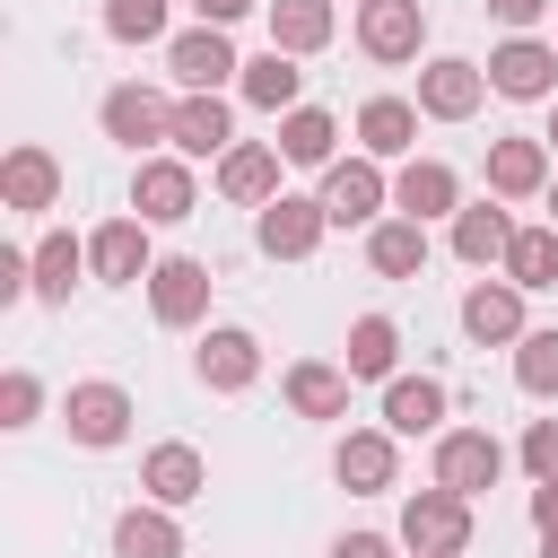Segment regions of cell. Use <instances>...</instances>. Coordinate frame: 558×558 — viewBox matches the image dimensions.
I'll return each instance as SVG.
<instances>
[{
    "label": "cell",
    "instance_id": "obj_1",
    "mask_svg": "<svg viewBox=\"0 0 558 558\" xmlns=\"http://www.w3.org/2000/svg\"><path fill=\"white\" fill-rule=\"evenodd\" d=\"M96 122H105V140H113V148H131V157H157V148H174V96H166V87H148V78H122V87H105Z\"/></svg>",
    "mask_w": 558,
    "mask_h": 558
},
{
    "label": "cell",
    "instance_id": "obj_2",
    "mask_svg": "<svg viewBox=\"0 0 558 558\" xmlns=\"http://www.w3.org/2000/svg\"><path fill=\"white\" fill-rule=\"evenodd\" d=\"M401 549L410 558H462L471 549V497H453V488H410L401 497Z\"/></svg>",
    "mask_w": 558,
    "mask_h": 558
},
{
    "label": "cell",
    "instance_id": "obj_3",
    "mask_svg": "<svg viewBox=\"0 0 558 558\" xmlns=\"http://www.w3.org/2000/svg\"><path fill=\"white\" fill-rule=\"evenodd\" d=\"M166 78H174V96H218L227 78H244V52L227 26H183L166 44Z\"/></svg>",
    "mask_w": 558,
    "mask_h": 558
},
{
    "label": "cell",
    "instance_id": "obj_4",
    "mask_svg": "<svg viewBox=\"0 0 558 558\" xmlns=\"http://www.w3.org/2000/svg\"><path fill=\"white\" fill-rule=\"evenodd\" d=\"M192 209H201V174H192V157L157 148V157L131 166V218H148V227H183Z\"/></svg>",
    "mask_w": 558,
    "mask_h": 558
},
{
    "label": "cell",
    "instance_id": "obj_5",
    "mask_svg": "<svg viewBox=\"0 0 558 558\" xmlns=\"http://www.w3.org/2000/svg\"><path fill=\"white\" fill-rule=\"evenodd\" d=\"M131 418H140V401H131L122 384H105V375H87V384L61 392V427H70V445H87V453H113V445L131 436Z\"/></svg>",
    "mask_w": 558,
    "mask_h": 558
},
{
    "label": "cell",
    "instance_id": "obj_6",
    "mask_svg": "<svg viewBox=\"0 0 558 558\" xmlns=\"http://www.w3.org/2000/svg\"><path fill=\"white\" fill-rule=\"evenodd\" d=\"M488 192L514 209V201H549V183H558V157H549V140L541 131H506V140H488Z\"/></svg>",
    "mask_w": 558,
    "mask_h": 558
},
{
    "label": "cell",
    "instance_id": "obj_7",
    "mask_svg": "<svg viewBox=\"0 0 558 558\" xmlns=\"http://www.w3.org/2000/svg\"><path fill=\"white\" fill-rule=\"evenodd\" d=\"M157 262H166V253L148 244V218H131V209L87 235V279H96V288H148Z\"/></svg>",
    "mask_w": 558,
    "mask_h": 558
},
{
    "label": "cell",
    "instance_id": "obj_8",
    "mask_svg": "<svg viewBox=\"0 0 558 558\" xmlns=\"http://www.w3.org/2000/svg\"><path fill=\"white\" fill-rule=\"evenodd\" d=\"M427 480H436V488H453V497H488V488L506 480V445H497L488 427H445V436H436Z\"/></svg>",
    "mask_w": 558,
    "mask_h": 558
},
{
    "label": "cell",
    "instance_id": "obj_9",
    "mask_svg": "<svg viewBox=\"0 0 558 558\" xmlns=\"http://www.w3.org/2000/svg\"><path fill=\"white\" fill-rule=\"evenodd\" d=\"M349 35H357L366 61L401 70V61H418V44H427V0H357Z\"/></svg>",
    "mask_w": 558,
    "mask_h": 558
},
{
    "label": "cell",
    "instance_id": "obj_10",
    "mask_svg": "<svg viewBox=\"0 0 558 558\" xmlns=\"http://www.w3.org/2000/svg\"><path fill=\"white\" fill-rule=\"evenodd\" d=\"M488 96H506V105H549V96H558V44L506 35V44L488 52Z\"/></svg>",
    "mask_w": 558,
    "mask_h": 558
},
{
    "label": "cell",
    "instance_id": "obj_11",
    "mask_svg": "<svg viewBox=\"0 0 558 558\" xmlns=\"http://www.w3.org/2000/svg\"><path fill=\"white\" fill-rule=\"evenodd\" d=\"M323 218L331 227H375L384 209H392V174L375 166V157H340V166H323Z\"/></svg>",
    "mask_w": 558,
    "mask_h": 558
},
{
    "label": "cell",
    "instance_id": "obj_12",
    "mask_svg": "<svg viewBox=\"0 0 558 558\" xmlns=\"http://www.w3.org/2000/svg\"><path fill=\"white\" fill-rule=\"evenodd\" d=\"M480 105H488V61H462V52L418 61V113L427 122H471Z\"/></svg>",
    "mask_w": 558,
    "mask_h": 558
},
{
    "label": "cell",
    "instance_id": "obj_13",
    "mask_svg": "<svg viewBox=\"0 0 558 558\" xmlns=\"http://www.w3.org/2000/svg\"><path fill=\"white\" fill-rule=\"evenodd\" d=\"M532 323H523V288L506 279V270H488V279H471L462 288V340L471 349H514Z\"/></svg>",
    "mask_w": 558,
    "mask_h": 558
},
{
    "label": "cell",
    "instance_id": "obj_14",
    "mask_svg": "<svg viewBox=\"0 0 558 558\" xmlns=\"http://www.w3.org/2000/svg\"><path fill=\"white\" fill-rule=\"evenodd\" d=\"M418 122H427L418 96H366L349 131H357V157H375V166H410V157H418Z\"/></svg>",
    "mask_w": 558,
    "mask_h": 558
},
{
    "label": "cell",
    "instance_id": "obj_15",
    "mask_svg": "<svg viewBox=\"0 0 558 558\" xmlns=\"http://www.w3.org/2000/svg\"><path fill=\"white\" fill-rule=\"evenodd\" d=\"M323 235H331V218H323L314 192H279L270 209H253V244H262L270 262H305Z\"/></svg>",
    "mask_w": 558,
    "mask_h": 558
},
{
    "label": "cell",
    "instance_id": "obj_16",
    "mask_svg": "<svg viewBox=\"0 0 558 558\" xmlns=\"http://www.w3.org/2000/svg\"><path fill=\"white\" fill-rule=\"evenodd\" d=\"M148 314H157L166 331H201V323H209V262L166 253V262L148 270Z\"/></svg>",
    "mask_w": 558,
    "mask_h": 558
},
{
    "label": "cell",
    "instance_id": "obj_17",
    "mask_svg": "<svg viewBox=\"0 0 558 558\" xmlns=\"http://www.w3.org/2000/svg\"><path fill=\"white\" fill-rule=\"evenodd\" d=\"M192 375H201V392H253L262 384V340L244 323H209L201 349H192Z\"/></svg>",
    "mask_w": 558,
    "mask_h": 558
},
{
    "label": "cell",
    "instance_id": "obj_18",
    "mask_svg": "<svg viewBox=\"0 0 558 558\" xmlns=\"http://www.w3.org/2000/svg\"><path fill=\"white\" fill-rule=\"evenodd\" d=\"M331 480H340L349 497H384V488L401 480V436H392V427H349V436L331 445Z\"/></svg>",
    "mask_w": 558,
    "mask_h": 558
},
{
    "label": "cell",
    "instance_id": "obj_19",
    "mask_svg": "<svg viewBox=\"0 0 558 558\" xmlns=\"http://www.w3.org/2000/svg\"><path fill=\"white\" fill-rule=\"evenodd\" d=\"M140 497L148 506H192V497H209V453L201 445H183V436H166V445H148L140 453Z\"/></svg>",
    "mask_w": 558,
    "mask_h": 558
},
{
    "label": "cell",
    "instance_id": "obj_20",
    "mask_svg": "<svg viewBox=\"0 0 558 558\" xmlns=\"http://www.w3.org/2000/svg\"><path fill=\"white\" fill-rule=\"evenodd\" d=\"M453 262L462 270H506V244H514V209L497 201V192H480V201H462L453 209Z\"/></svg>",
    "mask_w": 558,
    "mask_h": 558
},
{
    "label": "cell",
    "instance_id": "obj_21",
    "mask_svg": "<svg viewBox=\"0 0 558 558\" xmlns=\"http://www.w3.org/2000/svg\"><path fill=\"white\" fill-rule=\"evenodd\" d=\"M279 166H288V157H279V140H235V148L218 157V192H227L235 209H270V201L288 192V183H279Z\"/></svg>",
    "mask_w": 558,
    "mask_h": 558
},
{
    "label": "cell",
    "instance_id": "obj_22",
    "mask_svg": "<svg viewBox=\"0 0 558 558\" xmlns=\"http://www.w3.org/2000/svg\"><path fill=\"white\" fill-rule=\"evenodd\" d=\"M52 201H61V157H52L44 140H17V148L0 157V209L35 218V209H52Z\"/></svg>",
    "mask_w": 558,
    "mask_h": 558
},
{
    "label": "cell",
    "instance_id": "obj_23",
    "mask_svg": "<svg viewBox=\"0 0 558 558\" xmlns=\"http://www.w3.org/2000/svg\"><path fill=\"white\" fill-rule=\"evenodd\" d=\"M462 209V174L445 166V157H410V166H392V218H453Z\"/></svg>",
    "mask_w": 558,
    "mask_h": 558
},
{
    "label": "cell",
    "instance_id": "obj_24",
    "mask_svg": "<svg viewBox=\"0 0 558 558\" xmlns=\"http://www.w3.org/2000/svg\"><path fill=\"white\" fill-rule=\"evenodd\" d=\"M279 392H288V410L296 418H349V392H357V375L340 366V357H296L288 375H279Z\"/></svg>",
    "mask_w": 558,
    "mask_h": 558
},
{
    "label": "cell",
    "instance_id": "obj_25",
    "mask_svg": "<svg viewBox=\"0 0 558 558\" xmlns=\"http://www.w3.org/2000/svg\"><path fill=\"white\" fill-rule=\"evenodd\" d=\"M445 418H453L445 375H392L384 384V427L392 436H445Z\"/></svg>",
    "mask_w": 558,
    "mask_h": 558
},
{
    "label": "cell",
    "instance_id": "obj_26",
    "mask_svg": "<svg viewBox=\"0 0 558 558\" xmlns=\"http://www.w3.org/2000/svg\"><path fill=\"white\" fill-rule=\"evenodd\" d=\"M235 96L253 105V113H296L305 105V70H296V52H279V44H262L253 61H244V78H235Z\"/></svg>",
    "mask_w": 558,
    "mask_h": 558
},
{
    "label": "cell",
    "instance_id": "obj_27",
    "mask_svg": "<svg viewBox=\"0 0 558 558\" xmlns=\"http://www.w3.org/2000/svg\"><path fill=\"white\" fill-rule=\"evenodd\" d=\"M227 148H235V113H227V96H174V157H192V166L209 157V166H218Z\"/></svg>",
    "mask_w": 558,
    "mask_h": 558
},
{
    "label": "cell",
    "instance_id": "obj_28",
    "mask_svg": "<svg viewBox=\"0 0 558 558\" xmlns=\"http://www.w3.org/2000/svg\"><path fill=\"white\" fill-rule=\"evenodd\" d=\"M26 253H35V305H70V288L87 279V244L70 227H44Z\"/></svg>",
    "mask_w": 558,
    "mask_h": 558
},
{
    "label": "cell",
    "instance_id": "obj_29",
    "mask_svg": "<svg viewBox=\"0 0 558 558\" xmlns=\"http://www.w3.org/2000/svg\"><path fill=\"white\" fill-rule=\"evenodd\" d=\"M340 366H349L357 384H392V375H401V323H392V314H357Z\"/></svg>",
    "mask_w": 558,
    "mask_h": 558
},
{
    "label": "cell",
    "instance_id": "obj_30",
    "mask_svg": "<svg viewBox=\"0 0 558 558\" xmlns=\"http://www.w3.org/2000/svg\"><path fill=\"white\" fill-rule=\"evenodd\" d=\"M113 558H183V523H174V506H122L113 514Z\"/></svg>",
    "mask_w": 558,
    "mask_h": 558
},
{
    "label": "cell",
    "instance_id": "obj_31",
    "mask_svg": "<svg viewBox=\"0 0 558 558\" xmlns=\"http://www.w3.org/2000/svg\"><path fill=\"white\" fill-rule=\"evenodd\" d=\"M366 270L375 279H418L427 270V227L418 218H375L366 227Z\"/></svg>",
    "mask_w": 558,
    "mask_h": 558
},
{
    "label": "cell",
    "instance_id": "obj_32",
    "mask_svg": "<svg viewBox=\"0 0 558 558\" xmlns=\"http://www.w3.org/2000/svg\"><path fill=\"white\" fill-rule=\"evenodd\" d=\"M331 35H340V9H331V0H270V44H279V52L314 61Z\"/></svg>",
    "mask_w": 558,
    "mask_h": 558
},
{
    "label": "cell",
    "instance_id": "obj_33",
    "mask_svg": "<svg viewBox=\"0 0 558 558\" xmlns=\"http://www.w3.org/2000/svg\"><path fill=\"white\" fill-rule=\"evenodd\" d=\"M279 157L288 166H340V113H323V105L279 113Z\"/></svg>",
    "mask_w": 558,
    "mask_h": 558
},
{
    "label": "cell",
    "instance_id": "obj_34",
    "mask_svg": "<svg viewBox=\"0 0 558 558\" xmlns=\"http://www.w3.org/2000/svg\"><path fill=\"white\" fill-rule=\"evenodd\" d=\"M506 279H514L523 296L558 288V227H549V218H541V227H514V244H506Z\"/></svg>",
    "mask_w": 558,
    "mask_h": 558
},
{
    "label": "cell",
    "instance_id": "obj_35",
    "mask_svg": "<svg viewBox=\"0 0 558 558\" xmlns=\"http://www.w3.org/2000/svg\"><path fill=\"white\" fill-rule=\"evenodd\" d=\"M514 392L523 401H558V323H532L514 340Z\"/></svg>",
    "mask_w": 558,
    "mask_h": 558
},
{
    "label": "cell",
    "instance_id": "obj_36",
    "mask_svg": "<svg viewBox=\"0 0 558 558\" xmlns=\"http://www.w3.org/2000/svg\"><path fill=\"white\" fill-rule=\"evenodd\" d=\"M113 44H174V0H105Z\"/></svg>",
    "mask_w": 558,
    "mask_h": 558
},
{
    "label": "cell",
    "instance_id": "obj_37",
    "mask_svg": "<svg viewBox=\"0 0 558 558\" xmlns=\"http://www.w3.org/2000/svg\"><path fill=\"white\" fill-rule=\"evenodd\" d=\"M44 418V384H35V366H9L0 375V427H35Z\"/></svg>",
    "mask_w": 558,
    "mask_h": 558
},
{
    "label": "cell",
    "instance_id": "obj_38",
    "mask_svg": "<svg viewBox=\"0 0 558 558\" xmlns=\"http://www.w3.org/2000/svg\"><path fill=\"white\" fill-rule=\"evenodd\" d=\"M514 462L532 471V488H541V480H558V418H532V427H523V445H514Z\"/></svg>",
    "mask_w": 558,
    "mask_h": 558
},
{
    "label": "cell",
    "instance_id": "obj_39",
    "mask_svg": "<svg viewBox=\"0 0 558 558\" xmlns=\"http://www.w3.org/2000/svg\"><path fill=\"white\" fill-rule=\"evenodd\" d=\"M549 9H558V0H488V17H497L506 35H532V26L549 17Z\"/></svg>",
    "mask_w": 558,
    "mask_h": 558
},
{
    "label": "cell",
    "instance_id": "obj_40",
    "mask_svg": "<svg viewBox=\"0 0 558 558\" xmlns=\"http://www.w3.org/2000/svg\"><path fill=\"white\" fill-rule=\"evenodd\" d=\"M323 558H401V541H384V532H340Z\"/></svg>",
    "mask_w": 558,
    "mask_h": 558
},
{
    "label": "cell",
    "instance_id": "obj_41",
    "mask_svg": "<svg viewBox=\"0 0 558 558\" xmlns=\"http://www.w3.org/2000/svg\"><path fill=\"white\" fill-rule=\"evenodd\" d=\"M253 9H270V0H192V26H235Z\"/></svg>",
    "mask_w": 558,
    "mask_h": 558
},
{
    "label": "cell",
    "instance_id": "obj_42",
    "mask_svg": "<svg viewBox=\"0 0 558 558\" xmlns=\"http://www.w3.org/2000/svg\"><path fill=\"white\" fill-rule=\"evenodd\" d=\"M532 532H558V480L532 488Z\"/></svg>",
    "mask_w": 558,
    "mask_h": 558
},
{
    "label": "cell",
    "instance_id": "obj_43",
    "mask_svg": "<svg viewBox=\"0 0 558 558\" xmlns=\"http://www.w3.org/2000/svg\"><path fill=\"white\" fill-rule=\"evenodd\" d=\"M541 140H549V157H558V96H549V131H541Z\"/></svg>",
    "mask_w": 558,
    "mask_h": 558
},
{
    "label": "cell",
    "instance_id": "obj_44",
    "mask_svg": "<svg viewBox=\"0 0 558 558\" xmlns=\"http://www.w3.org/2000/svg\"><path fill=\"white\" fill-rule=\"evenodd\" d=\"M541 558H558V532H541Z\"/></svg>",
    "mask_w": 558,
    "mask_h": 558
},
{
    "label": "cell",
    "instance_id": "obj_45",
    "mask_svg": "<svg viewBox=\"0 0 558 558\" xmlns=\"http://www.w3.org/2000/svg\"><path fill=\"white\" fill-rule=\"evenodd\" d=\"M549 227H558V183H549Z\"/></svg>",
    "mask_w": 558,
    "mask_h": 558
}]
</instances>
